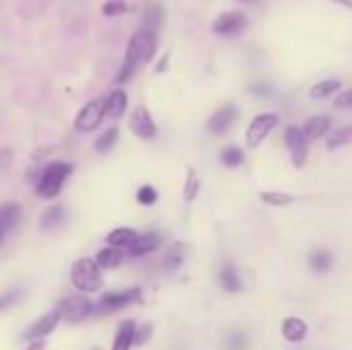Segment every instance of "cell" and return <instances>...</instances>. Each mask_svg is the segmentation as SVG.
I'll use <instances>...</instances> for the list:
<instances>
[{
	"label": "cell",
	"instance_id": "cell-8",
	"mask_svg": "<svg viewBox=\"0 0 352 350\" xmlns=\"http://www.w3.org/2000/svg\"><path fill=\"white\" fill-rule=\"evenodd\" d=\"M58 324H60V312H58V307H56V309H51V312L41 314V317L24 331V338H27V341H43V338L56 331Z\"/></svg>",
	"mask_w": 352,
	"mask_h": 350
},
{
	"label": "cell",
	"instance_id": "cell-19",
	"mask_svg": "<svg viewBox=\"0 0 352 350\" xmlns=\"http://www.w3.org/2000/svg\"><path fill=\"white\" fill-rule=\"evenodd\" d=\"M307 322L300 317H287L285 322H283V338L290 343H300L307 338Z\"/></svg>",
	"mask_w": 352,
	"mask_h": 350
},
{
	"label": "cell",
	"instance_id": "cell-31",
	"mask_svg": "<svg viewBox=\"0 0 352 350\" xmlns=\"http://www.w3.org/2000/svg\"><path fill=\"white\" fill-rule=\"evenodd\" d=\"M250 348V338L245 331H230L226 336V350H247Z\"/></svg>",
	"mask_w": 352,
	"mask_h": 350
},
{
	"label": "cell",
	"instance_id": "cell-10",
	"mask_svg": "<svg viewBox=\"0 0 352 350\" xmlns=\"http://www.w3.org/2000/svg\"><path fill=\"white\" fill-rule=\"evenodd\" d=\"M213 34H218V36H235V34H242L247 29V17L242 12H237V10H232V12H223L216 17V22H213Z\"/></svg>",
	"mask_w": 352,
	"mask_h": 350
},
{
	"label": "cell",
	"instance_id": "cell-24",
	"mask_svg": "<svg viewBox=\"0 0 352 350\" xmlns=\"http://www.w3.org/2000/svg\"><path fill=\"white\" fill-rule=\"evenodd\" d=\"M63 221H65V209H63V206H48L41 214V219H38V226H41V230H53V228H58Z\"/></svg>",
	"mask_w": 352,
	"mask_h": 350
},
{
	"label": "cell",
	"instance_id": "cell-7",
	"mask_svg": "<svg viewBox=\"0 0 352 350\" xmlns=\"http://www.w3.org/2000/svg\"><path fill=\"white\" fill-rule=\"evenodd\" d=\"M280 122V118L276 113H259L254 120L247 127V144L250 146H259L271 132L276 130V125Z\"/></svg>",
	"mask_w": 352,
	"mask_h": 350
},
{
	"label": "cell",
	"instance_id": "cell-42",
	"mask_svg": "<svg viewBox=\"0 0 352 350\" xmlns=\"http://www.w3.org/2000/svg\"><path fill=\"white\" fill-rule=\"evenodd\" d=\"M333 3H340V5H343V8L352 10V0H333Z\"/></svg>",
	"mask_w": 352,
	"mask_h": 350
},
{
	"label": "cell",
	"instance_id": "cell-1",
	"mask_svg": "<svg viewBox=\"0 0 352 350\" xmlns=\"http://www.w3.org/2000/svg\"><path fill=\"white\" fill-rule=\"evenodd\" d=\"M72 171L74 164H70V161H53V164H48L36 182L38 199H56L63 192V187H65L67 177L72 175Z\"/></svg>",
	"mask_w": 352,
	"mask_h": 350
},
{
	"label": "cell",
	"instance_id": "cell-16",
	"mask_svg": "<svg viewBox=\"0 0 352 350\" xmlns=\"http://www.w3.org/2000/svg\"><path fill=\"white\" fill-rule=\"evenodd\" d=\"M305 140H319V137L329 135L331 132V118L329 116H314L300 127Z\"/></svg>",
	"mask_w": 352,
	"mask_h": 350
},
{
	"label": "cell",
	"instance_id": "cell-26",
	"mask_svg": "<svg viewBox=\"0 0 352 350\" xmlns=\"http://www.w3.org/2000/svg\"><path fill=\"white\" fill-rule=\"evenodd\" d=\"M118 135H120V130H118V127H108V130L103 132V135L98 137L96 142H94V149H96L98 154H108V151H111L113 146H116Z\"/></svg>",
	"mask_w": 352,
	"mask_h": 350
},
{
	"label": "cell",
	"instance_id": "cell-3",
	"mask_svg": "<svg viewBox=\"0 0 352 350\" xmlns=\"http://www.w3.org/2000/svg\"><path fill=\"white\" fill-rule=\"evenodd\" d=\"M156 46H158V36H156V34L140 29V32H137L135 36L130 39V43H127L125 61L132 63L135 67L146 65V63L151 61L153 56H156Z\"/></svg>",
	"mask_w": 352,
	"mask_h": 350
},
{
	"label": "cell",
	"instance_id": "cell-41",
	"mask_svg": "<svg viewBox=\"0 0 352 350\" xmlns=\"http://www.w3.org/2000/svg\"><path fill=\"white\" fill-rule=\"evenodd\" d=\"M166 67H168V56H163V61L156 65V72H163V70H166Z\"/></svg>",
	"mask_w": 352,
	"mask_h": 350
},
{
	"label": "cell",
	"instance_id": "cell-2",
	"mask_svg": "<svg viewBox=\"0 0 352 350\" xmlns=\"http://www.w3.org/2000/svg\"><path fill=\"white\" fill-rule=\"evenodd\" d=\"M70 281L74 285V290L82 295H91V293H98L103 285V276H101V269L94 259L84 257V259H77L72 264V271H70Z\"/></svg>",
	"mask_w": 352,
	"mask_h": 350
},
{
	"label": "cell",
	"instance_id": "cell-15",
	"mask_svg": "<svg viewBox=\"0 0 352 350\" xmlns=\"http://www.w3.org/2000/svg\"><path fill=\"white\" fill-rule=\"evenodd\" d=\"M218 283H221V288L226 290V293H240L242 290V278L230 262L221 264V271H218Z\"/></svg>",
	"mask_w": 352,
	"mask_h": 350
},
{
	"label": "cell",
	"instance_id": "cell-34",
	"mask_svg": "<svg viewBox=\"0 0 352 350\" xmlns=\"http://www.w3.org/2000/svg\"><path fill=\"white\" fill-rule=\"evenodd\" d=\"M127 10H130V5L122 3V0H108V3H103V14L106 17H120Z\"/></svg>",
	"mask_w": 352,
	"mask_h": 350
},
{
	"label": "cell",
	"instance_id": "cell-39",
	"mask_svg": "<svg viewBox=\"0 0 352 350\" xmlns=\"http://www.w3.org/2000/svg\"><path fill=\"white\" fill-rule=\"evenodd\" d=\"M10 166H12V151L3 149L0 151V171H10Z\"/></svg>",
	"mask_w": 352,
	"mask_h": 350
},
{
	"label": "cell",
	"instance_id": "cell-17",
	"mask_svg": "<svg viewBox=\"0 0 352 350\" xmlns=\"http://www.w3.org/2000/svg\"><path fill=\"white\" fill-rule=\"evenodd\" d=\"M103 108H106V118L111 120H118L122 113L127 111V94L122 89H116V91L108 94V98L103 101Z\"/></svg>",
	"mask_w": 352,
	"mask_h": 350
},
{
	"label": "cell",
	"instance_id": "cell-21",
	"mask_svg": "<svg viewBox=\"0 0 352 350\" xmlns=\"http://www.w3.org/2000/svg\"><path fill=\"white\" fill-rule=\"evenodd\" d=\"M137 230L135 228H116V230H111V233L106 235V243H108V248H118V250H127L132 243L137 240Z\"/></svg>",
	"mask_w": 352,
	"mask_h": 350
},
{
	"label": "cell",
	"instance_id": "cell-33",
	"mask_svg": "<svg viewBox=\"0 0 352 350\" xmlns=\"http://www.w3.org/2000/svg\"><path fill=\"white\" fill-rule=\"evenodd\" d=\"M137 201H140L142 206H151L158 201V192L153 185H142L140 190H137Z\"/></svg>",
	"mask_w": 352,
	"mask_h": 350
},
{
	"label": "cell",
	"instance_id": "cell-5",
	"mask_svg": "<svg viewBox=\"0 0 352 350\" xmlns=\"http://www.w3.org/2000/svg\"><path fill=\"white\" fill-rule=\"evenodd\" d=\"M58 312H60V319L67 324H79L84 322L87 317L94 314V303L82 293H74V295H67L65 300H60L58 305Z\"/></svg>",
	"mask_w": 352,
	"mask_h": 350
},
{
	"label": "cell",
	"instance_id": "cell-35",
	"mask_svg": "<svg viewBox=\"0 0 352 350\" xmlns=\"http://www.w3.org/2000/svg\"><path fill=\"white\" fill-rule=\"evenodd\" d=\"M22 295H24L22 288H12V290H8V293L0 295V312H5V309H10L12 305H17Z\"/></svg>",
	"mask_w": 352,
	"mask_h": 350
},
{
	"label": "cell",
	"instance_id": "cell-40",
	"mask_svg": "<svg viewBox=\"0 0 352 350\" xmlns=\"http://www.w3.org/2000/svg\"><path fill=\"white\" fill-rule=\"evenodd\" d=\"M24 350H43V341H29V346Z\"/></svg>",
	"mask_w": 352,
	"mask_h": 350
},
{
	"label": "cell",
	"instance_id": "cell-29",
	"mask_svg": "<svg viewBox=\"0 0 352 350\" xmlns=\"http://www.w3.org/2000/svg\"><path fill=\"white\" fill-rule=\"evenodd\" d=\"M261 201L269 206H287L295 201V197L287 195V192H261Z\"/></svg>",
	"mask_w": 352,
	"mask_h": 350
},
{
	"label": "cell",
	"instance_id": "cell-30",
	"mask_svg": "<svg viewBox=\"0 0 352 350\" xmlns=\"http://www.w3.org/2000/svg\"><path fill=\"white\" fill-rule=\"evenodd\" d=\"M340 89V82L338 80H326V82H319V85L311 87L309 96L311 98H326L329 94H336Z\"/></svg>",
	"mask_w": 352,
	"mask_h": 350
},
{
	"label": "cell",
	"instance_id": "cell-37",
	"mask_svg": "<svg viewBox=\"0 0 352 350\" xmlns=\"http://www.w3.org/2000/svg\"><path fill=\"white\" fill-rule=\"evenodd\" d=\"M151 331H153L151 324H142V327H137L135 329V346H144V343L151 338Z\"/></svg>",
	"mask_w": 352,
	"mask_h": 350
},
{
	"label": "cell",
	"instance_id": "cell-11",
	"mask_svg": "<svg viewBox=\"0 0 352 350\" xmlns=\"http://www.w3.org/2000/svg\"><path fill=\"white\" fill-rule=\"evenodd\" d=\"M130 130L135 132L140 140H153L158 127H156V122H153L151 113H148L144 106H137L130 116Z\"/></svg>",
	"mask_w": 352,
	"mask_h": 350
},
{
	"label": "cell",
	"instance_id": "cell-32",
	"mask_svg": "<svg viewBox=\"0 0 352 350\" xmlns=\"http://www.w3.org/2000/svg\"><path fill=\"white\" fill-rule=\"evenodd\" d=\"M197 195H199V177H197L195 168H190V173H187V182H185V192H182V197H185V201H195Z\"/></svg>",
	"mask_w": 352,
	"mask_h": 350
},
{
	"label": "cell",
	"instance_id": "cell-12",
	"mask_svg": "<svg viewBox=\"0 0 352 350\" xmlns=\"http://www.w3.org/2000/svg\"><path fill=\"white\" fill-rule=\"evenodd\" d=\"M19 219H22V206L14 204V201L0 204V245H3V240L12 233V228L19 223Z\"/></svg>",
	"mask_w": 352,
	"mask_h": 350
},
{
	"label": "cell",
	"instance_id": "cell-23",
	"mask_svg": "<svg viewBox=\"0 0 352 350\" xmlns=\"http://www.w3.org/2000/svg\"><path fill=\"white\" fill-rule=\"evenodd\" d=\"M94 262L98 264V269H118L122 264V250L118 248H103L101 252L96 254Z\"/></svg>",
	"mask_w": 352,
	"mask_h": 350
},
{
	"label": "cell",
	"instance_id": "cell-20",
	"mask_svg": "<svg viewBox=\"0 0 352 350\" xmlns=\"http://www.w3.org/2000/svg\"><path fill=\"white\" fill-rule=\"evenodd\" d=\"M135 329L137 324L132 319H125V322L118 327V333L113 338V348L111 350H130L135 346Z\"/></svg>",
	"mask_w": 352,
	"mask_h": 350
},
{
	"label": "cell",
	"instance_id": "cell-18",
	"mask_svg": "<svg viewBox=\"0 0 352 350\" xmlns=\"http://www.w3.org/2000/svg\"><path fill=\"white\" fill-rule=\"evenodd\" d=\"M163 22H166V10H163V5L161 3L148 5L146 12H144V17H142V29H144V32L158 34V29L163 27Z\"/></svg>",
	"mask_w": 352,
	"mask_h": 350
},
{
	"label": "cell",
	"instance_id": "cell-27",
	"mask_svg": "<svg viewBox=\"0 0 352 350\" xmlns=\"http://www.w3.org/2000/svg\"><path fill=\"white\" fill-rule=\"evenodd\" d=\"M345 144H352V125L336 130L333 135L329 137V142H326L329 149H338V146H345Z\"/></svg>",
	"mask_w": 352,
	"mask_h": 350
},
{
	"label": "cell",
	"instance_id": "cell-25",
	"mask_svg": "<svg viewBox=\"0 0 352 350\" xmlns=\"http://www.w3.org/2000/svg\"><path fill=\"white\" fill-rule=\"evenodd\" d=\"M182 259H185V248H182V243H173L170 248H168L166 257H163V266H166V271H175L182 266Z\"/></svg>",
	"mask_w": 352,
	"mask_h": 350
},
{
	"label": "cell",
	"instance_id": "cell-38",
	"mask_svg": "<svg viewBox=\"0 0 352 350\" xmlns=\"http://www.w3.org/2000/svg\"><path fill=\"white\" fill-rule=\"evenodd\" d=\"M336 106L352 108V89H350V91H343V94H338V96H336Z\"/></svg>",
	"mask_w": 352,
	"mask_h": 350
},
{
	"label": "cell",
	"instance_id": "cell-36",
	"mask_svg": "<svg viewBox=\"0 0 352 350\" xmlns=\"http://www.w3.org/2000/svg\"><path fill=\"white\" fill-rule=\"evenodd\" d=\"M135 72H137V67L135 65H132V63H122V67H120V70H118V75H116V82H118V85H125V82H130L132 80V75H135Z\"/></svg>",
	"mask_w": 352,
	"mask_h": 350
},
{
	"label": "cell",
	"instance_id": "cell-28",
	"mask_svg": "<svg viewBox=\"0 0 352 350\" xmlns=\"http://www.w3.org/2000/svg\"><path fill=\"white\" fill-rule=\"evenodd\" d=\"M221 161H223V166H228V168H237V166L245 164V151L237 149V146H228V149H223Z\"/></svg>",
	"mask_w": 352,
	"mask_h": 350
},
{
	"label": "cell",
	"instance_id": "cell-43",
	"mask_svg": "<svg viewBox=\"0 0 352 350\" xmlns=\"http://www.w3.org/2000/svg\"><path fill=\"white\" fill-rule=\"evenodd\" d=\"M242 3H254V0H242Z\"/></svg>",
	"mask_w": 352,
	"mask_h": 350
},
{
	"label": "cell",
	"instance_id": "cell-14",
	"mask_svg": "<svg viewBox=\"0 0 352 350\" xmlns=\"http://www.w3.org/2000/svg\"><path fill=\"white\" fill-rule=\"evenodd\" d=\"M161 243H163L161 233H140L135 243L127 248V254H130V257H144V254L161 248Z\"/></svg>",
	"mask_w": 352,
	"mask_h": 350
},
{
	"label": "cell",
	"instance_id": "cell-13",
	"mask_svg": "<svg viewBox=\"0 0 352 350\" xmlns=\"http://www.w3.org/2000/svg\"><path fill=\"white\" fill-rule=\"evenodd\" d=\"M235 118H237V108L235 106H223L209 118V122H206V130H209L211 135H223V132H228V127L235 122Z\"/></svg>",
	"mask_w": 352,
	"mask_h": 350
},
{
	"label": "cell",
	"instance_id": "cell-4",
	"mask_svg": "<svg viewBox=\"0 0 352 350\" xmlns=\"http://www.w3.org/2000/svg\"><path fill=\"white\" fill-rule=\"evenodd\" d=\"M142 290L140 288H127V290H113V293H103L101 300L94 305V314L96 317H106V314L120 312V309L130 307V305L140 303Z\"/></svg>",
	"mask_w": 352,
	"mask_h": 350
},
{
	"label": "cell",
	"instance_id": "cell-9",
	"mask_svg": "<svg viewBox=\"0 0 352 350\" xmlns=\"http://www.w3.org/2000/svg\"><path fill=\"white\" fill-rule=\"evenodd\" d=\"M285 144L290 149V159L295 168H305L307 164V140L302 135V130L297 125L285 127Z\"/></svg>",
	"mask_w": 352,
	"mask_h": 350
},
{
	"label": "cell",
	"instance_id": "cell-22",
	"mask_svg": "<svg viewBox=\"0 0 352 350\" xmlns=\"http://www.w3.org/2000/svg\"><path fill=\"white\" fill-rule=\"evenodd\" d=\"M331 266H333V254L329 252V250H311L309 254V269L314 271V274H329Z\"/></svg>",
	"mask_w": 352,
	"mask_h": 350
},
{
	"label": "cell",
	"instance_id": "cell-6",
	"mask_svg": "<svg viewBox=\"0 0 352 350\" xmlns=\"http://www.w3.org/2000/svg\"><path fill=\"white\" fill-rule=\"evenodd\" d=\"M106 118V108H103L101 98H94V101L84 103L79 108L77 118H74V130L77 132H94Z\"/></svg>",
	"mask_w": 352,
	"mask_h": 350
}]
</instances>
